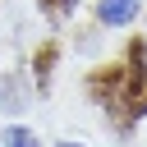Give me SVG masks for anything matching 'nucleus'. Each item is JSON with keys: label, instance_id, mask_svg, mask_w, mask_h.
<instances>
[{"label": "nucleus", "instance_id": "obj_1", "mask_svg": "<svg viewBox=\"0 0 147 147\" xmlns=\"http://www.w3.org/2000/svg\"><path fill=\"white\" fill-rule=\"evenodd\" d=\"M133 14H138V0H101V5H96V18H101L106 28L133 23Z\"/></svg>", "mask_w": 147, "mask_h": 147}, {"label": "nucleus", "instance_id": "obj_4", "mask_svg": "<svg viewBox=\"0 0 147 147\" xmlns=\"http://www.w3.org/2000/svg\"><path fill=\"white\" fill-rule=\"evenodd\" d=\"M74 9H78V0H41V14H46V18H55V23L74 18Z\"/></svg>", "mask_w": 147, "mask_h": 147}, {"label": "nucleus", "instance_id": "obj_2", "mask_svg": "<svg viewBox=\"0 0 147 147\" xmlns=\"http://www.w3.org/2000/svg\"><path fill=\"white\" fill-rule=\"evenodd\" d=\"M0 147H41V138L23 124H9V129H0Z\"/></svg>", "mask_w": 147, "mask_h": 147}, {"label": "nucleus", "instance_id": "obj_3", "mask_svg": "<svg viewBox=\"0 0 147 147\" xmlns=\"http://www.w3.org/2000/svg\"><path fill=\"white\" fill-rule=\"evenodd\" d=\"M55 55H60L55 46H41V51H37V64H32V69H37V87H46L51 69H55Z\"/></svg>", "mask_w": 147, "mask_h": 147}, {"label": "nucleus", "instance_id": "obj_5", "mask_svg": "<svg viewBox=\"0 0 147 147\" xmlns=\"http://www.w3.org/2000/svg\"><path fill=\"white\" fill-rule=\"evenodd\" d=\"M60 147H83V142H60Z\"/></svg>", "mask_w": 147, "mask_h": 147}]
</instances>
